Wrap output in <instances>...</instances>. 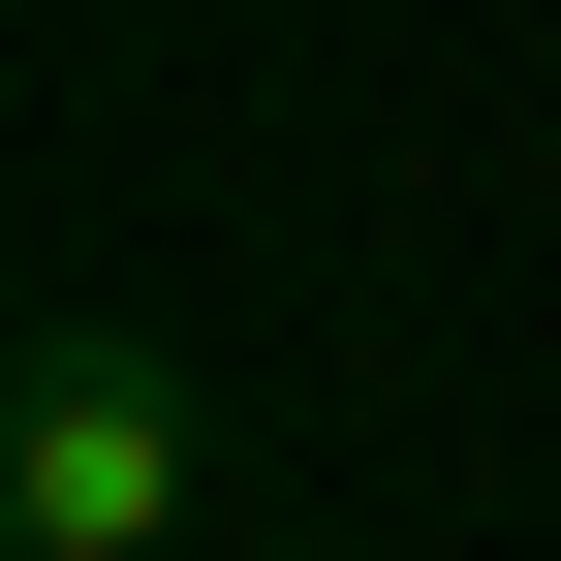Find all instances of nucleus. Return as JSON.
Returning a JSON list of instances; mask_svg holds the SVG:
<instances>
[{"instance_id":"1","label":"nucleus","mask_w":561,"mask_h":561,"mask_svg":"<svg viewBox=\"0 0 561 561\" xmlns=\"http://www.w3.org/2000/svg\"><path fill=\"white\" fill-rule=\"evenodd\" d=\"M219 500V405H187L157 312H32L0 343V561H187Z\"/></svg>"}]
</instances>
